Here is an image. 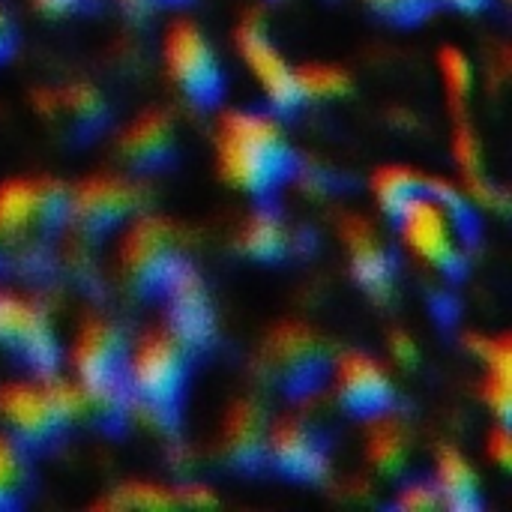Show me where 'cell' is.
Segmentation results:
<instances>
[{"instance_id": "4fadbf2b", "label": "cell", "mask_w": 512, "mask_h": 512, "mask_svg": "<svg viewBox=\"0 0 512 512\" xmlns=\"http://www.w3.org/2000/svg\"><path fill=\"white\" fill-rule=\"evenodd\" d=\"M327 378L333 384L339 408L351 417L369 420L384 411H393L396 384L390 378V369L378 357L366 351H342L333 357Z\"/></svg>"}, {"instance_id": "44dd1931", "label": "cell", "mask_w": 512, "mask_h": 512, "mask_svg": "<svg viewBox=\"0 0 512 512\" xmlns=\"http://www.w3.org/2000/svg\"><path fill=\"white\" fill-rule=\"evenodd\" d=\"M435 489L441 498V507L450 512H480L483 498H480V477L468 456L459 447H441L435 453Z\"/></svg>"}, {"instance_id": "603a6c76", "label": "cell", "mask_w": 512, "mask_h": 512, "mask_svg": "<svg viewBox=\"0 0 512 512\" xmlns=\"http://www.w3.org/2000/svg\"><path fill=\"white\" fill-rule=\"evenodd\" d=\"M237 249L261 264H276L291 252V231L285 219L267 207L249 213L237 231Z\"/></svg>"}, {"instance_id": "5b68a950", "label": "cell", "mask_w": 512, "mask_h": 512, "mask_svg": "<svg viewBox=\"0 0 512 512\" xmlns=\"http://www.w3.org/2000/svg\"><path fill=\"white\" fill-rule=\"evenodd\" d=\"M402 246L426 267L444 276H462L468 240L474 234L471 201H441L429 192L417 195L399 216Z\"/></svg>"}, {"instance_id": "6da1fadb", "label": "cell", "mask_w": 512, "mask_h": 512, "mask_svg": "<svg viewBox=\"0 0 512 512\" xmlns=\"http://www.w3.org/2000/svg\"><path fill=\"white\" fill-rule=\"evenodd\" d=\"M216 171L219 177L255 198L273 195L297 174V153L276 114L228 108L216 120Z\"/></svg>"}, {"instance_id": "484cf974", "label": "cell", "mask_w": 512, "mask_h": 512, "mask_svg": "<svg viewBox=\"0 0 512 512\" xmlns=\"http://www.w3.org/2000/svg\"><path fill=\"white\" fill-rule=\"evenodd\" d=\"M27 489H30L27 450L9 432H0V510L18 507Z\"/></svg>"}, {"instance_id": "7402d4cb", "label": "cell", "mask_w": 512, "mask_h": 512, "mask_svg": "<svg viewBox=\"0 0 512 512\" xmlns=\"http://www.w3.org/2000/svg\"><path fill=\"white\" fill-rule=\"evenodd\" d=\"M42 111L54 120L66 117L78 135H96L108 123V102L87 81H72L60 90H51V102L42 105Z\"/></svg>"}, {"instance_id": "9c48e42d", "label": "cell", "mask_w": 512, "mask_h": 512, "mask_svg": "<svg viewBox=\"0 0 512 512\" xmlns=\"http://www.w3.org/2000/svg\"><path fill=\"white\" fill-rule=\"evenodd\" d=\"M162 63L171 84L195 105H216L225 90V75L216 48L189 18H174L162 36Z\"/></svg>"}, {"instance_id": "8d00e7d4", "label": "cell", "mask_w": 512, "mask_h": 512, "mask_svg": "<svg viewBox=\"0 0 512 512\" xmlns=\"http://www.w3.org/2000/svg\"><path fill=\"white\" fill-rule=\"evenodd\" d=\"M156 0H120V6L129 12V15H144Z\"/></svg>"}, {"instance_id": "f1b7e54d", "label": "cell", "mask_w": 512, "mask_h": 512, "mask_svg": "<svg viewBox=\"0 0 512 512\" xmlns=\"http://www.w3.org/2000/svg\"><path fill=\"white\" fill-rule=\"evenodd\" d=\"M375 15L396 24H417L435 12L438 0H363Z\"/></svg>"}, {"instance_id": "30bf717a", "label": "cell", "mask_w": 512, "mask_h": 512, "mask_svg": "<svg viewBox=\"0 0 512 512\" xmlns=\"http://www.w3.org/2000/svg\"><path fill=\"white\" fill-rule=\"evenodd\" d=\"M144 204V186L126 174H87L66 195V225L84 237H102L129 222Z\"/></svg>"}, {"instance_id": "4dcf8cb0", "label": "cell", "mask_w": 512, "mask_h": 512, "mask_svg": "<svg viewBox=\"0 0 512 512\" xmlns=\"http://www.w3.org/2000/svg\"><path fill=\"white\" fill-rule=\"evenodd\" d=\"M177 507H189V510H210L219 507V498L210 486L204 483H189V486H177Z\"/></svg>"}, {"instance_id": "83f0119b", "label": "cell", "mask_w": 512, "mask_h": 512, "mask_svg": "<svg viewBox=\"0 0 512 512\" xmlns=\"http://www.w3.org/2000/svg\"><path fill=\"white\" fill-rule=\"evenodd\" d=\"M438 72L447 90V99L453 102V108L462 114L471 90H474V63L471 57L459 48V45H441L438 48Z\"/></svg>"}, {"instance_id": "e0dca14e", "label": "cell", "mask_w": 512, "mask_h": 512, "mask_svg": "<svg viewBox=\"0 0 512 512\" xmlns=\"http://www.w3.org/2000/svg\"><path fill=\"white\" fill-rule=\"evenodd\" d=\"M177 129L180 126L168 108H144L117 135L120 162L135 174H147L171 165L180 150Z\"/></svg>"}, {"instance_id": "4316f807", "label": "cell", "mask_w": 512, "mask_h": 512, "mask_svg": "<svg viewBox=\"0 0 512 512\" xmlns=\"http://www.w3.org/2000/svg\"><path fill=\"white\" fill-rule=\"evenodd\" d=\"M93 507L96 510H174L177 492L162 483H123Z\"/></svg>"}, {"instance_id": "8fae6325", "label": "cell", "mask_w": 512, "mask_h": 512, "mask_svg": "<svg viewBox=\"0 0 512 512\" xmlns=\"http://www.w3.org/2000/svg\"><path fill=\"white\" fill-rule=\"evenodd\" d=\"M0 351L24 363L33 375L57 372L60 345L42 303L15 291H0Z\"/></svg>"}, {"instance_id": "cb8c5ba5", "label": "cell", "mask_w": 512, "mask_h": 512, "mask_svg": "<svg viewBox=\"0 0 512 512\" xmlns=\"http://www.w3.org/2000/svg\"><path fill=\"white\" fill-rule=\"evenodd\" d=\"M369 189H372L375 207L387 219H396L417 195L426 192V174H420L411 165H381L369 177Z\"/></svg>"}, {"instance_id": "e575fe53", "label": "cell", "mask_w": 512, "mask_h": 512, "mask_svg": "<svg viewBox=\"0 0 512 512\" xmlns=\"http://www.w3.org/2000/svg\"><path fill=\"white\" fill-rule=\"evenodd\" d=\"M12 48H15V24L0 3V60H6L12 54Z\"/></svg>"}, {"instance_id": "74e56055", "label": "cell", "mask_w": 512, "mask_h": 512, "mask_svg": "<svg viewBox=\"0 0 512 512\" xmlns=\"http://www.w3.org/2000/svg\"><path fill=\"white\" fill-rule=\"evenodd\" d=\"M9 249H12V243H9V240H6V237L0 234V267H3L6 261H9Z\"/></svg>"}, {"instance_id": "d6986e66", "label": "cell", "mask_w": 512, "mask_h": 512, "mask_svg": "<svg viewBox=\"0 0 512 512\" xmlns=\"http://www.w3.org/2000/svg\"><path fill=\"white\" fill-rule=\"evenodd\" d=\"M468 351L474 357H480L483 369H486V378H483V399L486 405L492 408L495 420L498 423H510L512 411V339L504 336H483V333H471L465 339Z\"/></svg>"}, {"instance_id": "ffe728a7", "label": "cell", "mask_w": 512, "mask_h": 512, "mask_svg": "<svg viewBox=\"0 0 512 512\" xmlns=\"http://www.w3.org/2000/svg\"><path fill=\"white\" fill-rule=\"evenodd\" d=\"M363 456H366V465L387 480H396L408 471L411 438H408L405 423L399 417H393V411H384V414L366 420Z\"/></svg>"}, {"instance_id": "ba28073f", "label": "cell", "mask_w": 512, "mask_h": 512, "mask_svg": "<svg viewBox=\"0 0 512 512\" xmlns=\"http://www.w3.org/2000/svg\"><path fill=\"white\" fill-rule=\"evenodd\" d=\"M66 195L54 177H6L0 183V234L21 246L30 237H51L66 225Z\"/></svg>"}, {"instance_id": "d590c367", "label": "cell", "mask_w": 512, "mask_h": 512, "mask_svg": "<svg viewBox=\"0 0 512 512\" xmlns=\"http://www.w3.org/2000/svg\"><path fill=\"white\" fill-rule=\"evenodd\" d=\"M438 3H447V6L462 9V12H480L489 0H438Z\"/></svg>"}, {"instance_id": "ac0fdd59", "label": "cell", "mask_w": 512, "mask_h": 512, "mask_svg": "<svg viewBox=\"0 0 512 512\" xmlns=\"http://www.w3.org/2000/svg\"><path fill=\"white\" fill-rule=\"evenodd\" d=\"M267 411L258 399L243 396L228 405L219 423V453L234 471H258L267 456Z\"/></svg>"}, {"instance_id": "52a82bcc", "label": "cell", "mask_w": 512, "mask_h": 512, "mask_svg": "<svg viewBox=\"0 0 512 512\" xmlns=\"http://www.w3.org/2000/svg\"><path fill=\"white\" fill-rule=\"evenodd\" d=\"M180 231L165 216L135 213L117 240V273L135 294H156L183 264Z\"/></svg>"}, {"instance_id": "5bb4252c", "label": "cell", "mask_w": 512, "mask_h": 512, "mask_svg": "<svg viewBox=\"0 0 512 512\" xmlns=\"http://www.w3.org/2000/svg\"><path fill=\"white\" fill-rule=\"evenodd\" d=\"M339 240L345 246L354 282L378 303L390 300L396 288V258L378 231V225L366 213H342L339 216Z\"/></svg>"}, {"instance_id": "3957f363", "label": "cell", "mask_w": 512, "mask_h": 512, "mask_svg": "<svg viewBox=\"0 0 512 512\" xmlns=\"http://www.w3.org/2000/svg\"><path fill=\"white\" fill-rule=\"evenodd\" d=\"M189 351L165 330H144L126 354V396L138 417H147L153 429L174 426L177 405L189 381Z\"/></svg>"}, {"instance_id": "7a4b0ae2", "label": "cell", "mask_w": 512, "mask_h": 512, "mask_svg": "<svg viewBox=\"0 0 512 512\" xmlns=\"http://www.w3.org/2000/svg\"><path fill=\"white\" fill-rule=\"evenodd\" d=\"M81 417H90V408L75 378L51 372L0 384V420L27 453L54 447Z\"/></svg>"}, {"instance_id": "9a60e30c", "label": "cell", "mask_w": 512, "mask_h": 512, "mask_svg": "<svg viewBox=\"0 0 512 512\" xmlns=\"http://www.w3.org/2000/svg\"><path fill=\"white\" fill-rule=\"evenodd\" d=\"M282 477L297 483H318L330 471V450L324 435L297 414H285L267 426V456Z\"/></svg>"}, {"instance_id": "836d02e7", "label": "cell", "mask_w": 512, "mask_h": 512, "mask_svg": "<svg viewBox=\"0 0 512 512\" xmlns=\"http://www.w3.org/2000/svg\"><path fill=\"white\" fill-rule=\"evenodd\" d=\"M30 3L48 18H63V15H72L84 6V0H30Z\"/></svg>"}, {"instance_id": "1f68e13d", "label": "cell", "mask_w": 512, "mask_h": 512, "mask_svg": "<svg viewBox=\"0 0 512 512\" xmlns=\"http://www.w3.org/2000/svg\"><path fill=\"white\" fill-rule=\"evenodd\" d=\"M486 453H489V459L498 465V468H510L512 462V441H510V429H507V423H498L489 435H486Z\"/></svg>"}, {"instance_id": "f546056e", "label": "cell", "mask_w": 512, "mask_h": 512, "mask_svg": "<svg viewBox=\"0 0 512 512\" xmlns=\"http://www.w3.org/2000/svg\"><path fill=\"white\" fill-rule=\"evenodd\" d=\"M393 504L405 512H432L441 507V498H438L435 483L420 480V483H408L405 489H399V495H396Z\"/></svg>"}, {"instance_id": "d6a6232c", "label": "cell", "mask_w": 512, "mask_h": 512, "mask_svg": "<svg viewBox=\"0 0 512 512\" xmlns=\"http://www.w3.org/2000/svg\"><path fill=\"white\" fill-rule=\"evenodd\" d=\"M387 342H390V354H393V360H396V363L411 366V363H417V360H420V351H417V342H414V336H411V333H405V330H393V333L387 336Z\"/></svg>"}, {"instance_id": "2e32d148", "label": "cell", "mask_w": 512, "mask_h": 512, "mask_svg": "<svg viewBox=\"0 0 512 512\" xmlns=\"http://www.w3.org/2000/svg\"><path fill=\"white\" fill-rule=\"evenodd\" d=\"M159 297L165 303L162 327L171 330L189 354L210 348V342L216 336V318H213V306H210V297H207V288H204L198 270L183 261L174 270V276L165 282Z\"/></svg>"}, {"instance_id": "d4e9b609", "label": "cell", "mask_w": 512, "mask_h": 512, "mask_svg": "<svg viewBox=\"0 0 512 512\" xmlns=\"http://www.w3.org/2000/svg\"><path fill=\"white\" fill-rule=\"evenodd\" d=\"M294 84L300 102H318V99L330 102L351 93V75L336 63H318V60L294 66Z\"/></svg>"}, {"instance_id": "277c9868", "label": "cell", "mask_w": 512, "mask_h": 512, "mask_svg": "<svg viewBox=\"0 0 512 512\" xmlns=\"http://www.w3.org/2000/svg\"><path fill=\"white\" fill-rule=\"evenodd\" d=\"M126 336L123 330L102 318L87 315L81 318L72 345H69V369L72 378L81 384L87 396L90 417L114 420L129 414V396H126Z\"/></svg>"}, {"instance_id": "8992f818", "label": "cell", "mask_w": 512, "mask_h": 512, "mask_svg": "<svg viewBox=\"0 0 512 512\" xmlns=\"http://www.w3.org/2000/svg\"><path fill=\"white\" fill-rule=\"evenodd\" d=\"M333 363V351L327 345V336L312 327L309 321H279L267 330L261 348H258V369L291 399L315 396V390L327 381Z\"/></svg>"}, {"instance_id": "7c38bea8", "label": "cell", "mask_w": 512, "mask_h": 512, "mask_svg": "<svg viewBox=\"0 0 512 512\" xmlns=\"http://www.w3.org/2000/svg\"><path fill=\"white\" fill-rule=\"evenodd\" d=\"M237 54L243 57L246 69L255 75L264 99L273 111H291L300 105L297 84H294V66L282 54V48L270 39L267 18L261 12H246L243 21L234 30Z\"/></svg>"}]
</instances>
